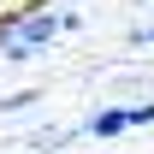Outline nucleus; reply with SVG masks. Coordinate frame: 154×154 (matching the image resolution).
<instances>
[{
	"label": "nucleus",
	"instance_id": "4",
	"mask_svg": "<svg viewBox=\"0 0 154 154\" xmlns=\"http://www.w3.org/2000/svg\"><path fill=\"white\" fill-rule=\"evenodd\" d=\"M142 42H148V48H154V24H148V30H142Z\"/></svg>",
	"mask_w": 154,
	"mask_h": 154
},
{
	"label": "nucleus",
	"instance_id": "2",
	"mask_svg": "<svg viewBox=\"0 0 154 154\" xmlns=\"http://www.w3.org/2000/svg\"><path fill=\"white\" fill-rule=\"evenodd\" d=\"M83 131H89V136H119V131H131V107H101Z\"/></svg>",
	"mask_w": 154,
	"mask_h": 154
},
{
	"label": "nucleus",
	"instance_id": "1",
	"mask_svg": "<svg viewBox=\"0 0 154 154\" xmlns=\"http://www.w3.org/2000/svg\"><path fill=\"white\" fill-rule=\"evenodd\" d=\"M65 30V18L59 12H24L18 6V18H12V30L0 36V59H12V65H24V59H36L48 42Z\"/></svg>",
	"mask_w": 154,
	"mask_h": 154
},
{
	"label": "nucleus",
	"instance_id": "3",
	"mask_svg": "<svg viewBox=\"0 0 154 154\" xmlns=\"http://www.w3.org/2000/svg\"><path fill=\"white\" fill-rule=\"evenodd\" d=\"M36 89H18V95H0V113H24V107H36Z\"/></svg>",
	"mask_w": 154,
	"mask_h": 154
}]
</instances>
